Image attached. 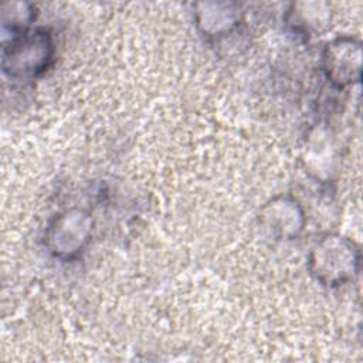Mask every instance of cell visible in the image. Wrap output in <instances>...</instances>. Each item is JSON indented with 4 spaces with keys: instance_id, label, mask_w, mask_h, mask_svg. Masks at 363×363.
<instances>
[{
    "instance_id": "cell-6",
    "label": "cell",
    "mask_w": 363,
    "mask_h": 363,
    "mask_svg": "<svg viewBox=\"0 0 363 363\" xmlns=\"http://www.w3.org/2000/svg\"><path fill=\"white\" fill-rule=\"evenodd\" d=\"M193 20L201 35L220 40L240 26L242 11L235 1H200L193 4Z\"/></svg>"
},
{
    "instance_id": "cell-8",
    "label": "cell",
    "mask_w": 363,
    "mask_h": 363,
    "mask_svg": "<svg viewBox=\"0 0 363 363\" xmlns=\"http://www.w3.org/2000/svg\"><path fill=\"white\" fill-rule=\"evenodd\" d=\"M37 17V10L28 1H6L0 9L3 41L16 37L31 28Z\"/></svg>"
},
{
    "instance_id": "cell-3",
    "label": "cell",
    "mask_w": 363,
    "mask_h": 363,
    "mask_svg": "<svg viewBox=\"0 0 363 363\" xmlns=\"http://www.w3.org/2000/svg\"><path fill=\"white\" fill-rule=\"evenodd\" d=\"M94 218L85 208L69 207L55 214L44 231V247L60 261L77 259L92 238Z\"/></svg>"
},
{
    "instance_id": "cell-7",
    "label": "cell",
    "mask_w": 363,
    "mask_h": 363,
    "mask_svg": "<svg viewBox=\"0 0 363 363\" xmlns=\"http://www.w3.org/2000/svg\"><path fill=\"white\" fill-rule=\"evenodd\" d=\"M329 21L325 3H292L286 13V24L298 35L308 37Z\"/></svg>"
},
{
    "instance_id": "cell-4",
    "label": "cell",
    "mask_w": 363,
    "mask_h": 363,
    "mask_svg": "<svg viewBox=\"0 0 363 363\" xmlns=\"http://www.w3.org/2000/svg\"><path fill=\"white\" fill-rule=\"evenodd\" d=\"M362 57V43L357 38L337 35L322 48V72L333 88L345 89L360 81Z\"/></svg>"
},
{
    "instance_id": "cell-5",
    "label": "cell",
    "mask_w": 363,
    "mask_h": 363,
    "mask_svg": "<svg viewBox=\"0 0 363 363\" xmlns=\"http://www.w3.org/2000/svg\"><path fill=\"white\" fill-rule=\"evenodd\" d=\"M258 221L274 240L288 241L299 237L306 225L302 204L292 194H277L259 208Z\"/></svg>"
},
{
    "instance_id": "cell-2",
    "label": "cell",
    "mask_w": 363,
    "mask_h": 363,
    "mask_svg": "<svg viewBox=\"0 0 363 363\" xmlns=\"http://www.w3.org/2000/svg\"><path fill=\"white\" fill-rule=\"evenodd\" d=\"M360 248L339 233L323 234L308 254V269L322 285L336 288L353 281L360 271Z\"/></svg>"
},
{
    "instance_id": "cell-1",
    "label": "cell",
    "mask_w": 363,
    "mask_h": 363,
    "mask_svg": "<svg viewBox=\"0 0 363 363\" xmlns=\"http://www.w3.org/2000/svg\"><path fill=\"white\" fill-rule=\"evenodd\" d=\"M55 57V40L48 27H31L27 31L3 41V74L17 81L40 78L52 64Z\"/></svg>"
}]
</instances>
